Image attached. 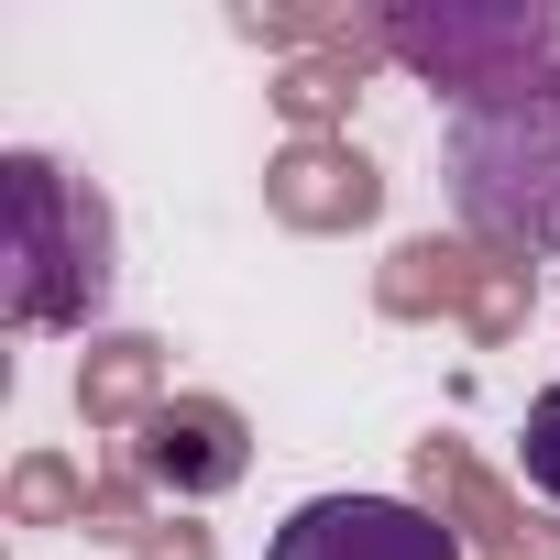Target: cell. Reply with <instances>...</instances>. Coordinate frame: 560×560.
<instances>
[{
	"mask_svg": "<svg viewBox=\"0 0 560 560\" xmlns=\"http://www.w3.org/2000/svg\"><path fill=\"white\" fill-rule=\"evenodd\" d=\"M451 209H462V242L483 253H560V67L483 100V110H451Z\"/></svg>",
	"mask_w": 560,
	"mask_h": 560,
	"instance_id": "cell-2",
	"label": "cell"
},
{
	"mask_svg": "<svg viewBox=\"0 0 560 560\" xmlns=\"http://www.w3.org/2000/svg\"><path fill=\"white\" fill-rule=\"evenodd\" d=\"M407 483H418V505L462 538V549H483V560H560V516H538L516 483H494L462 440H418L407 451Z\"/></svg>",
	"mask_w": 560,
	"mask_h": 560,
	"instance_id": "cell-4",
	"label": "cell"
},
{
	"mask_svg": "<svg viewBox=\"0 0 560 560\" xmlns=\"http://www.w3.org/2000/svg\"><path fill=\"white\" fill-rule=\"evenodd\" d=\"M264 560H462V538L418 494H308Z\"/></svg>",
	"mask_w": 560,
	"mask_h": 560,
	"instance_id": "cell-6",
	"label": "cell"
},
{
	"mask_svg": "<svg viewBox=\"0 0 560 560\" xmlns=\"http://www.w3.org/2000/svg\"><path fill=\"white\" fill-rule=\"evenodd\" d=\"M0 198H12V264H0V319L12 330H89L110 308V275H121V242H110V198L89 176H67L56 154H0Z\"/></svg>",
	"mask_w": 560,
	"mask_h": 560,
	"instance_id": "cell-1",
	"label": "cell"
},
{
	"mask_svg": "<svg viewBox=\"0 0 560 560\" xmlns=\"http://www.w3.org/2000/svg\"><path fill=\"white\" fill-rule=\"evenodd\" d=\"M385 56L451 89L462 110H483L560 67V12L549 0H418V12H385Z\"/></svg>",
	"mask_w": 560,
	"mask_h": 560,
	"instance_id": "cell-3",
	"label": "cell"
},
{
	"mask_svg": "<svg viewBox=\"0 0 560 560\" xmlns=\"http://www.w3.org/2000/svg\"><path fill=\"white\" fill-rule=\"evenodd\" d=\"M89 472L67 462V451H23L12 462V483H0V505H12V527H89Z\"/></svg>",
	"mask_w": 560,
	"mask_h": 560,
	"instance_id": "cell-10",
	"label": "cell"
},
{
	"mask_svg": "<svg viewBox=\"0 0 560 560\" xmlns=\"http://www.w3.org/2000/svg\"><path fill=\"white\" fill-rule=\"evenodd\" d=\"M165 407V341L154 330H100L89 352H78V418L100 429V440H121V429H143Z\"/></svg>",
	"mask_w": 560,
	"mask_h": 560,
	"instance_id": "cell-8",
	"label": "cell"
},
{
	"mask_svg": "<svg viewBox=\"0 0 560 560\" xmlns=\"http://www.w3.org/2000/svg\"><path fill=\"white\" fill-rule=\"evenodd\" d=\"M154 527H165V516H154V483H143L132 462L100 472V494H89V538H132V549H143Z\"/></svg>",
	"mask_w": 560,
	"mask_h": 560,
	"instance_id": "cell-12",
	"label": "cell"
},
{
	"mask_svg": "<svg viewBox=\"0 0 560 560\" xmlns=\"http://www.w3.org/2000/svg\"><path fill=\"white\" fill-rule=\"evenodd\" d=\"M121 462H132L154 494L209 505V494H231V483L253 472V429H242V407H231V396H165V407L121 440Z\"/></svg>",
	"mask_w": 560,
	"mask_h": 560,
	"instance_id": "cell-5",
	"label": "cell"
},
{
	"mask_svg": "<svg viewBox=\"0 0 560 560\" xmlns=\"http://www.w3.org/2000/svg\"><path fill=\"white\" fill-rule=\"evenodd\" d=\"M264 209L287 220V231H308V242H330V231H363L374 209H385V165L341 132V143H287L264 165Z\"/></svg>",
	"mask_w": 560,
	"mask_h": 560,
	"instance_id": "cell-7",
	"label": "cell"
},
{
	"mask_svg": "<svg viewBox=\"0 0 560 560\" xmlns=\"http://www.w3.org/2000/svg\"><path fill=\"white\" fill-rule=\"evenodd\" d=\"M132 560H220V538H209L198 516H165V527H154V538H143Z\"/></svg>",
	"mask_w": 560,
	"mask_h": 560,
	"instance_id": "cell-14",
	"label": "cell"
},
{
	"mask_svg": "<svg viewBox=\"0 0 560 560\" xmlns=\"http://www.w3.org/2000/svg\"><path fill=\"white\" fill-rule=\"evenodd\" d=\"M472 275H483V242L418 231V242H396V253L374 264V308H385V319H462V308H472Z\"/></svg>",
	"mask_w": 560,
	"mask_h": 560,
	"instance_id": "cell-9",
	"label": "cell"
},
{
	"mask_svg": "<svg viewBox=\"0 0 560 560\" xmlns=\"http://www.w3.org/2000/svg\"><path fill=\"white\" fill-rule=\"evenodd\" d=\"M527 308H538V264H516V253H483V275H472V308H462V330H472L483 352H505V341L527 330Z\"/></svg>",
	"mask_w": 560,
	"mask_h": 560,
	"instance_id": "cell-11",
	"label": "cell"
},
{
	"mask_svg": "<svg viewBox=\"0 0 560 560\" xmlns=\"http://www.w3.org/2000/svg\"><path fill=\"white\" fill-rule=\"evenodd\" d=\"M516 462H527V483L560 505V385H538V396H527V440H516Z\"/></svg>",
	"mask_w": 560,
	"mask_h": 560,
	"instance_id": "cell-13",
	"label": "cell"
}]
</instances>
